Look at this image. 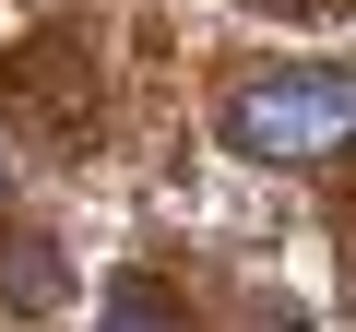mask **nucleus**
Returning a JSON list of instances; mask_svg holds the SVG:
<instances>
[{
  "mask_svg": "<svg viewBox=\"0 0 356 332\" xmlns=\"http://www.w3.org/2000/svg\"><path fill=\"white\" fill-rule=\"evenodd\" d=\"M95 332H191V320H178L154 285H107V308H95Z\"/></svg>",
  "mask_w": 356,
  "mask_h": 332,
  "instance_id": "7ed1b4c3",
  "label": "nucleus"
},
{
  "mask_svg": "<svg viewBox=\"0 0 356 332\" xmlns=\"http://www.w3.org/2000/svg\"><path fill=\"white\" fill-rule=\"evenodd\" d=\"M60 297H72V261H60L36 226H13V238H0V308L36 320V308H60Z\"/></svg>",
  "mask_w": 356,
  "mask_h": 332,
  "instance_id": "f03ea898",
  "label": "nucleus"
},
{
  "mask_svg": "<svg viewBox=\"0 0 356 332\" xmlns=\"http://www.w3.org/2000/svg\"><path fill=\"white\" fill-rule=\"evenodd\" d=\"M344 142H356V72H332V60L261 72L226 95V154H250V166H321Z\"/></svg>",
  "mask_w": 356,
  "mask_h": 332,
  "instance_id": "f257e3e1",
  "label": "nucleus"
}]
</instances>
